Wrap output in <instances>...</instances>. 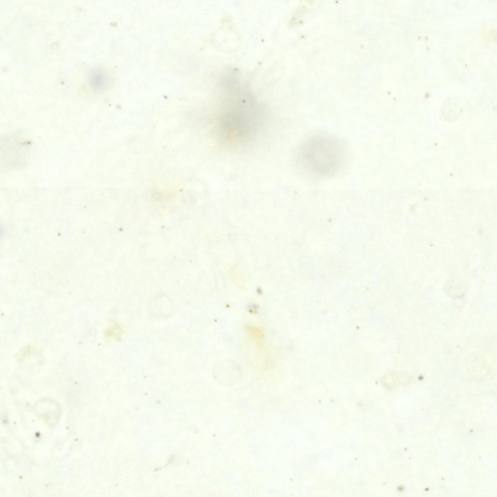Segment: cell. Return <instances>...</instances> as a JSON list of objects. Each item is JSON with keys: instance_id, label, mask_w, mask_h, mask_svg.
I'll return each mask as SVG.
<instances>
[{"instance_id": "6da1fadb", "label": "cell", "mask_w": 497, "mask_h": 497, "mask_svg": "<svg viewBox=\"0 0 497 497\" xmlns=\"http://www.w3.org/2000/svg\"><path fill=\"white\" fill-rule=\"evenodd\" d=\"M265 118L264 110L253 102L229 104L215 116V135L225 145L244 144L259 133Z\"/></svg>"}, {"instance_id": "7a4b0ae2", "label": "cell", "mask_w": 497, "mask_h": 497, "mask_svg": "<svg viewBox=\"0 0 497 497\" xmlns=\"http://www.w3.org/2000/svg\"><path fill=\"white\" fill-rule=\"evenodd\" d=\"M346 155L343 142L331 136L315 135L305 140L298 152L301 167L318 178L334 176L342 167Z\"/></svg>"}, {"instance_id": "3957f363", "label": "cell", "mask_w": 497, "mask_h": 497, "mask_svg": "<svg viewBox=\"0 0 497 497\" xmlns=\"http://www.w3.org/2000/svg\"><path fill=\"white\" fill-rule=\"evenodd\" d=\"M106 75L100 70L93 71L90 77V82L91 86L95 89H102L107 82Z\"/></svg>"}]
</instances>
